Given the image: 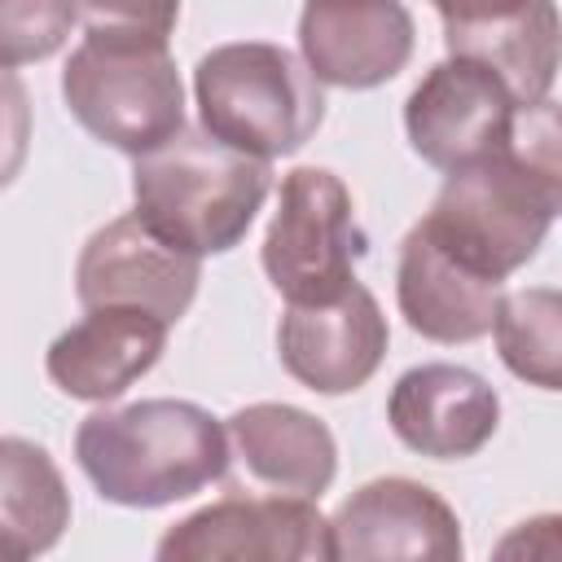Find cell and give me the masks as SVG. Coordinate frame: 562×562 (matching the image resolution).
I'll return each instance as SVG.
<instances>
[{"label": "cell", "mask_w": 562, "mask_h": 562, "mask_svg": "<svg viewBox=\"0 0 562 562\" xmlns=\"http://www.w3.org/2000/svg\"><path fill=\"white\" fill-rule=\"evenodd\" d=\"M562 206L553 101L522 110L509 149L448 171L422 224L470 268L505 281L536 259Z\"/></svg>", "instance_id": "6da1fadb"}, {"label": "cell", "mask_w": 562, "mask_h": 562, "mask_svg": "<svg viewBox=\"0 0 562 562\" xmlns=\"http://www.w3.org/2000/svg\"><path fill=\"white\" fill-rule=\"evenodd\" d=\"M75 461L110 505L162 509L228 479V439L193 400H136L88 413Z\"/></svg>", "instance_id": "7a4b0ae2"}, {"label": "cell", "mask_w": 562, "mask_h": 562, "mask_svg": "<svg viewBox=\"0 0 562 562\" xmlns=\"http://www.w3.org/2000/svg\"><path fill=\"white\" fill-rule=\"evenodd\" d=\"M268 193L272 167L202 127H180L132 167L136 215L198 259L233 250L250 233Z\"/></svg>", "instance_id": "3957f363"}, {"label": "cell", "mask_w": 562, "mask_h": 562, "mask_svg": "<svg viewBox=\"0 0 562 562\" xmlns=\"http://www.w3.org/2000/svg\"><path fill=\"white\" fill-rule=\"evenodd\" d=\"M193 101L202 132L263 162L299 154L325 119L321 79L299 53L268 40L211 48L193 70Z\"/></svg>", "instance_id": "277c9868"}, {"label": "cell", "mask_w": 562, "mask_h": 562, "mask_svg": "<svg viewBox=\"0 0 562 562\" xmlns=\"http://www.w3.org/2000/svg\"><path fill=\"white\" fill-rule=\"evenodd\" d=\"M61 97L79 127L119 154H149L184 127V83L167 48L92 40L70 53Z\"/></svg>", "instance_id": "5b68a950"}, {"label": "cell", "mask_w": 562, "mask_h": 562, "mask_svg": "<svg viewBox=\"0 0 562 562\" xmlns=\"http://www.w3.org/2000/svg\"><path fill=\"white\" fill-rule=\"evenodd\" d=\"M369 237L347 184L329 167H294L281 180L263 233V272L285 303H329L356 285Z\"/></svg>", "instance_id": "8992f818"}, {"label": "cell", "mask_w": 562, "mask_h": 562, "mask_svg": "<svg viewBox=\"0 0 562 562\" xmlns=\"http://www.w3.org/2000/svg\"><path fill=\"white\" fill-rule=\"evenodd\" d=\"M518 119L522 105L509 97V88L465 57L435 61L404 101L408 145L443 176L509 149L518 136Z\"/></svg>", "instance_id": "52a82bcc"}, {"label": "cell", "mask_w": 562, "mask_h": 562, "mask_svg": "<svg viewBox=\"0 0 562 562\" xmlns=\"http://www.w3.org/2000/svg\"><path fill=\"white\" fill-rule=\"evenodd\" d=\"M162 562H316L329 558V518L307 496L228 492L167 527Z\"/></svg>", "instance_id": "ba28073f"}, {"label": "cell", "mask_w": 562, "mask_h": 562, "mask_svg": "<svg viewBox=\"0 0 562 562\" xmlns=\"http://www.w3.org/2000/svg\"><path fill=\"white\" fill-rule=\"evenodd\" d=\"M202 281V259L158 237L136 211L97 228L75 263L83 307H145L176 325Z\"/></svg>", "instance_id": "9c48e42d"}, {"label": "cell", "mask_w": 562, "mask_h": 562, "mask_svg": "<svg viewBox=\"0 0 562 562\" xmlns=\"http://www.w3.org/2000/svg\"><path fill=\"white\" fill-rule=\"evenodd\" d=\"M465 553L452 505L417 479H373L356 487L329 518V558L382 562V558H430L457 562Z\"/></svg>", "instance_id": "30bf717a"}, {"label": "cell", "mask_w": 562, "mask_h": 562, "mask_svg": "<svg viewBox=\"0 0 562 562\" xmlns=\"http://www.w3.org/2000/svg\"><path fill=\"white\" fill-rule=\"evenodd\" d=\"M386 342V316L360 281L329 303H290L277 325L285 373L316 395L360 391L378 373Z\"/></svg>", "instance_id": "8fae6325"}, {"label": "cell", "mask_w": 562, "mask_h": 562, "mask_svg": "<svg viewBox=\"0 0 562 562\" xmlns=\"http://www.w3.org/2000/svg\"><path fill=\"white\" fill-rule=\"evenodd\" d=\"M413 13L400 0H307L299 13V57L321 83L378 88L413 57Z\"/></svg>", "instance_id": "7c38bea8"}, {"label": "cell", "mask_w": 562, "mask_h": 562, "mask_svg": "<svg viewBox=\"0 0 562 562\" xmlns=\"http://www.w3.org/2000/svg\"><path fill=\"white\" fill-rule=\"evenodd\" d=\"M386 422L404 448L435 461H465L496 435L501 395L474 369L435 360L400 373L386 400Z\"/></svg>", "instance_id": "4fadbf2b"}, {"label": "cell", "mask_w": 562, "mask_h": 562, "mask_svg": "<svg viewBox=\"0 0 562 562\" xmlns=\"http://www.w3.org/2000/svg\"><path fill=\"white\" fill-rule=\"evenodd\" d=\"M88 316L48 342L44 369L57 391L88 404L119 400L167 351V321L145 307H83Z\"/></svg>", "instance_id": "5bb4252c"}, {"label": "cell", "mask_w": 562, "mask_h": 562, "mask_svg": "<svg viewBox=\"0 0 562 562\" xmlns=\"http://www.w3.org/2000/svg\"><path fill=\"white\" fill-rule=\"evenodd\" d=\"M501 294L505 290L496 277H483L479 268L457 259L422 220L400 241L395 299L413 334L430 342H474L492 334Z\"/></svg>", "instance_id": "9a60e30c"}, {"label": "cell", "mask_w": 562, "mask_h": 562, "mask_svg": "<svg viewBox=\"0 0 562 562\" xmlns=\"http://www.w3.org/2000/svg\"><path fill=\"white\" fill-rule=\"evenodd\" d=\"M224 439L228 470L259 492L321 501L338 474V443L329 426L294 404H246L224 422Z\"/></svg>", "instance_id": "2e32d148"}, {"label": "cell", "mask_w": 562, "mask_h": 562, "mask_svg": "<svg viewBox=\"0 0 562 562\" xmlns=\"http://www.w3.org/2000/svg\"><path fill=\"white\" fill-rule=\"evenodd\" d=\"M443 44L448 57L479 61L509 88L522 110H531L549 101L558 79V4L514 0L479 18L443 22Z\"/></svg>", "instance_id": "e0dca14e"}, {"label": "cell", "mask_w": 562, "mask_h": 562, "mask_svg": "<svg viewBox=\"0 0 562 562\" xmlns=\"http://www.w3.org/2000/svg\"><path fill=\"white\" fill-rule=\"evenodd\" d=\"M70 527V492L57 461L22 435H0V562L48 553Z\"/></svg>", "instance_id": "ac0fdd59"}, {"label": "cell", "mask_w": 562, "mask_h": 562, "mask_svg": "<svg viewBox=\"0 0 562 562\" xmlns=\"http://www.w3.org/2000/svg\"><path fill=\"white\" fill-rule=\"evenodd\" d=\"M562 299L553 285H531V290H514L501 294L496 303V347L501 360L514 378L540 386V391H558V356H562Z\"/></svg>", "instance_id": "d6986e66"}, {"label": "cell", "mask_w": 562, "mask_h": 562, "mask_svg": "<svg viewBox=\"0 0 562 562\" xmlns=\"http://www.w3.org/2000/svg\"><path fill=\"white\" fill-rule=\"evenodd\" d=\"M75 26V0H0V66L53 57Z\"/></svg>", "instance_id": "ffe728a7"}, {"label": "cell", "mask_w": 562, "mask_h": 562, "mask_svg": "<svg viewBox=\"0 0 562 562\" xmlns=\"http://www.w3.org/2000/svg\"><path fill=\"white\" fill-rule=\"evenodd\" d=\"M75 22H83V35L92 40L167 48L180 22V0H75Z\"/></svg>", "instance_id": "44dd1931"}, {"label": "cell", "mask_w": 562, "mask_h": 562, "mask_svg": "<svg viewBox=\"0 0 562 562\" xmlns=\"http://www.w3.org/2000/svg\"><path fill=\"white\" fill-rule=\"evenodd\" d=\"M31 149V97L26 83L0 66V189H9Z\"/></svg>", "instance_id": "7402d4cb"}, {"label": "cell", "mask_w": 562, "mask_h": 562, "mask_svg": "<svg viewBox=\"0 0 562 562\" xmlns=\"http://www.w3.org/2000/svg\"><path fill=\"white\" fill-rule=\"evenodd\" d=\"M439 9L443 22H461V18H479V13H492L501 4H514V0H430Z\"/></svg>", "instance_id": "603a6c76"}]
</instances>
